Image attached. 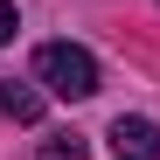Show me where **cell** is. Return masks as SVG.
Masks as SVG:
<instances>
[{
	"label": "cell",
	"mask_w": 160,
	"mask_h": 160,
	"mask_svg": "<svg viewBox=\"0 0 160 160\" xmlns=\"http://www.w3.org/2000/svg\"><path fill=\"white\" fill-rule=\"evenodd\" d=\"M35 77H42L56 98H91V91H98V56L77 49V42H42V49H35Z\"/></svg>",
	"instance_id": "cell-1"
},
{
	"label": "cell",
	"mask_w": 160,
	"mask_h": 160,
	"mask_svg": "<svg viewBox=\"0 0 160 160\" xmlns=\"http://www.w3.org/2000/svg\"><path fill=\"white\" fill-rule=\"evenodd\" d=\"M112 153L118 160H160V125L153 118H112Z\"/></svg>",
	"instance_id": "cell-2"
},
{
	"label": "cell",
	"mask_w": 160,
	"mask_h": 160,
	"mask_svg": "<svg viewBox=\"0 0 160 160\" xmlns=\"http://www.w3.org/2000/svg\"><path fill=\"white\" fill-rule=\"evenodd\" d=\"M0 112H7L14 125H35V118H42V98H35L28 84H14V77H0Z\"/></svg>",
	"instance_id": "cell-3"
},
{
	"label": "cell",
	"mask_w": 160,
	"mask_h": 160,
	"mask_svg": "<svg viewBox=\"0 0 160 160\" xmlns=\"http://www.w3.org/2000/svg\"><path fill=\"white\" fill-rule=\"evenodd\" d=\"M42 160H84V139H77V132H56V139L42 146Z\"/></svg>",
	"instance_id": "cell-4"
},
{
	"label": "cell",
	"mask_w": 160,
	"mask_h": 160,
	"mask_svg": "<svg viewBox=\"0 0 160 160\" xmlns=\"http://www.w3.org/2000/svg\"><path fill=\"white\" fill-rule=\"evenodd\" d=\"M7 35H14V7L0 0V42H7Z\"/></svg>",
	"instance_id": "cell-5"
}]
</instances>
